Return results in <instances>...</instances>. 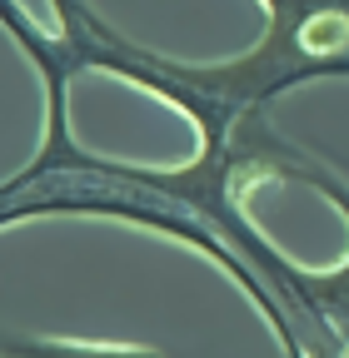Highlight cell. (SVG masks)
Wrapping results in <instances>:
<instances>
[{
    "label": "cell",
    "instance_id": "cell-1",
    "mask_svg": "<svg viewBox=\"0 0 349 358\" xmlns=\"http://www.w3.org/2000/svg\"><path fill=\"white\" fill-rule=\"evenodd\" d=\"M259 6H265V35L245 55L220 65L155 55L95 20V10L75 35V60L85 75L105 70L170 100L185 115H195L200 105H214L225 115H270V105L294 85L349 80V0H259Z\"/></svg>",
    "mask_w": 349,
    "mask_h": 358
},
{
    "label": "cell",
    "instance_id": "cell-2",
    "mask_svg": "<svg viewBox=\"0 0 349 358\" xmlns=\"http://www.w3.org/2000/svg\"><path fill=\"white\" fill-rule=\"evenodd\" d=\"M0 358H165L140 343H90V338H46V334H0Z\"/></svg>",
    "mask_w": 349,
    "mask_h": 358
},
{
    "label": "cell",
    "instance_id": "cell-3",
    "mask_svg": "<svg viewBox=\"0 0 349 358\" xmlns=\"http://www.w3.org/2000/svg\"><path fill=\"white\" fill-rule=\"evenodd\" d=\"M339 358H349V338H344V348H339Z\"/></svg>",
    "mask_w": 349,
    "mask_h": 358
}]
</instances>
